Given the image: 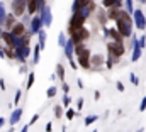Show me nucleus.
Wrapping results in <instances>:
<instances>
[{"instance_id":"39448f33","label":"nucleus","mask_w":146,"mask_h":132,"mask_svg":"<svg viewBox=\"0 0 146 132\" xmlns=\"http://www.w3.org/2000/svg\"><path fill=\"white\" fill-rule=\"evenodd\" d=\"M109 51L110 54H114V56H122L124 54V46L121 44V42H110L109 44Z\"/></svg>"},{"instance_id":"473e14b6","label":"nucleus","mask_w":146,"mask_h":132,"mask_svg":"<svg viewBox=\"0 0 146 132\" xmlns=\"http://www.w3.org/2000/svg\"><path fill=\"white\" fill-rule=\"evenodd\" d=\"M19 100H21V92H17V93H15V98H14V103H19Z\"/></svg>"},{"instance_id":"f3484780","label":"nucleus","mask_w":146,"mask_h":132,"mask_svg":"<svg viewBox=\"0 0 146 132\" xmlns=\"http://www.w3.org/2000/svg\"><path fill=\"white\" fill-rule=\"evenodd\" d=\"M119 3L121 2H117V0H104V5L106 7H119Z\"/></svg>"},{"instance_id":"c9c22d12","label":"nucleus","mask_w":146,"mask_h":132,"mask_svg":"<svg viewBox=\"0 0 146 132\" xmlns=\"http://www.w3.org/2000/svg\"><path fill=\"white\" fill-rule=\"evenodd\" d=\"M131 81H133L134 85H138V78H136V75H131Z\"/></svg>"},{"instance_id":"f03ea898","label":"nucleus","mask_w":146,"mask_h":132,"mask_svg":"<svg viewBox=\"0 0 146 132\" xmlns=\"http://www.w3.org/2000/svg\"><path fill=\"white\" fill-rule=\"evenodd\" d=\"M70 34H72V41L75 44H78V42H82L83 39L88 37V31L83 26H80V27H70Z\"/></svg>"},{"instance_id":"bb28decb","label":"nucleus","mask_w":146,"mask_h":132,"mask_svg":"<svg viewBox=\"0 0 146 132\" xmlns=\"http://www.w3.org/2000/svg\"><path fill=\"white\" fill-rule=\"evenodd\" d=\"M39 51H41V49H39V46H37V48H34V63H37V61H39Z\"/></svg>"},{"instance_id":"412c9836","label":"nucleus","mask_w":146,"mask_h":132,"mask_svg":"<svg viewBox=\"0 0 146 132\" xmlns=\"http://www.w3.org/2000/svg\"><path fill=\"white\" fill-rule=\"evenodd\" d=\"M58 44H60L61 48H65V44H66V41H65V36H63V34H60V36H58Z\"/></svg>"},{"instance_id":"aec40b11","label":"nucleus","mask_w":146,"mask_h":132,"mask_svg":"<svg viewBox=\"0 0 146 132\" xmlns=\"http://www.w3.org/2000/svg\"><path fill=\"white\" fill-rule=\"evenodd\" d=\"M102 61H104V59H102V56H94V59H92V61H90V63H94V65H102Z\"/></svg>"},{"instance_id":"c756f323","label":"nucleus","mask_w":146,"mask_h":132,"mask_svg":"<svg viewBox=\"0 0 146 132\" xmlns=\"http://www.w3.org/2000/svg\"><path fill=\"white\" fill-rule=\"evenodd\" d=\"M70 102H72L70 97H68V95H65V98H63V105H65V107H68V105H70Z\"/></svg>"},{"instance_id":"20e7f679","label":"nucleus","mask_w":146,"mask_h":132,"mask_svg":"<svg viewBox=\"0 0 146 132\" xmlns=\"http://www.w3.org/2000/svg\"><path fill=\"white\" fill-rule=\"evenodd\" d=\"M51 20H53V15H51L49 7H42L41 9V22L46 24V27H49L51 26Z\"/></svg>"},{"instance_id":"423d86ee","label":"nucleus","mask_w":146,"mask_h":132,"mask_svg":"<svg viewBox=\"0 0 146 132\" xmlns=\"http://www.w3.org/2000/svg\"><path fill=\"white\" fill-rule=\"evenodd\" d=\"M26 9V0H14L12 2V10H14V15H21Z\"/></svg>"},{"instance_id":"79ce46f5","label":"nucleus","mask_w":146,"mask_h":132,"mask_svg":"<svg viewBox=\"0 0 146 132\" xmlns=\"http://www.w3.org/2000/svg\"><path fill=\"white\" fill-rule=\"evenodd\" d=\"M92 132H97V131H92Z\"/></svg>"},{"instance_id":"393cba45","label":"nucleus","mask_w":146,"mask_h":132,"mask_svg":"<svg viewBox=\"0 0 146 132\" xmlns=\"http://www.w3.org/2000/svg\"><path fill=\"white\" fill-rule=\"evenodd\" d=\"M54 95H56V88H54V86H51V88L48 90V97H49V98H53Z\"/></svg>"},{"instance_id":"4be33fe9","label":"nucleus","mask_w":146,"mask_h":132,"mask_svg":"<svg viewBox=\"0 0 146 132\" xmlns=\"http://www.w3.org/2000/svg\"><path fill=\"white\" fill-rule=\"evenodd\" d=\"M75 115H76V112H75V110H72V108L66 112V119H68V120H73V119H75Z\"/></svg>"},{"instance_id":"f704fd0d","label":"nucleus","mask_w":146,"mask_h":132,"mask_svg":"<svg viewBox=\"0 0 146 132\" xmlns=\"http://www.w3.org/2000/svg\"><path fill=\"white\" fill-rule=\"evenodd\" d=\"M37 119H39V115H34V117L31 119V122H29V124H31V125H33V124H36V122H37Z\"/></svg>"},{"instance_id":"a211bd4d","label":"nucleus","mask_w":146,"mask_h":132,"mask_svg":"<svg viewBox=\"0 0 146 132\" xmlns=\"http://www.w3.org/2000/svg\"><path fill=\"white\" fill-rule=\"evenodd\" d=\"M3 20H5V7L3 3H0V26L3 24Z\"/></svg>"},{"instance_id":"58836bf2","label":"nucleus","mask_w":146,"mask_h":132,"mask_svg":"<svg viewBox=\"0 0 146 132\" xmlns=\"http://www.w3.org/2000/svg\"><path fill=\"white\" fill-rule=\"evenodd\" d=\"M29 131V127H27V125H26V127H22V129H21V132H27Z\"/></svg>"},{"instance_id":"ddd939ff","label":"nucleus","mask_w":146,"mask_h":132,"mask_svg":"<svg viewBox=\"0 0 146 132\" xmlns=\"http://www.w3.org/2000/svg\"><path fill=\"white\" fill-rule=\"evenodd\" d=\"M41 17H34L33 19V22H31V32H37L39 29H41Z\"/></svg>"},{"instance_id":"1a4fd4ad","label":"nucleus","mask_w":146,"mask_h":132,"mask_svg":"<svg viewBox=\"0 0 146 132\" xmlns=\"http://www.w3.org/2000/svg\"><path fill=\"white\" fill-rule=\"evenodd\" d=\"M0 37H2V39H3L10 48H14V46H15V37H14L10 32H0Z\"/></svg>"},{"instance_id":"9b49d317","label":"nucleus","mask_w":146,"mask_h":132,"mask_svg":"<svg viewBox=\"0 0 146 132\" xmlns=\"http://www.w3.org/2000/svg\"><path fill=\"white\" fill-rule=\"evenodd\" d=\"M26 9L29 14H34L37 10V0H26Z\"/></svg>"},{"instance_id":"4c0bfd02","label":"nucleus","mask_w":146,"mask_h":132,"mask_svg":"<svg viewBox=\"0 0 146 132\" xmlns=\"http://www.w3.org/2000/svg\"><path fill=\"white\" fill-rule=\"evenodd\" d=\"M63 92H65V93H68V85H66V83L63 85Z\"/></svg>"},{"instance_id":"cd10ccee","label":"nucleus","mask_w":146,"mask_h":132,"mask_svg":"<svg viewBox=\"0 0 146 132\" xmlns=\"http://www.w3.org/2000/svg\"><path fill=\"white\" fill-rule=\"evenodd\" d=\"M126 7H127V12H133V0H126Z\"/></svg>"},{"instance_id":"a19ab883","label":"nucleus","mask_w":146,"mask_h":132,"mask_svg":"<svg viewBox=\"0 0 146 132\" xmlns=\"http://www.w3.org/2000/svg\"><path fill=\"white\" fill-rule=\"evenodd\" d=\"M139 2H141V3H145V2H146V0H139Z\"/></svg>"},{"instance_id":"4468645a","label":"nucleus","mask_w":146,"mask_h":132,"mask_svg":"<svg viewBox=\"0 0 146 132\" xmlns=\"http://www.w3.org/2000/svg\"><path fill=\"white\" fill-rule=\"evenodd\" d=\"M107 34H109V36L114 39V41H115V42H121V37H122V36H121V32H119L117 29H109V31H107Z\"/></svg>"},{"instance_id":"7c9ffc66","label":"nucleus","mask_w":146,"mask_h":132,"mask_svg":"<svg viewBox=\"0 0 146 132\" xmlns=\"http://www.w3.org/2000/svg\"><path fill=\"white\" fill-rule=\"evenodd\" d=\"M145 108H146V97L143 98V102H141V105H139V110H141V112H143Z\"/></svg>"},{"instance_id":"dca6fc26","label":"nucleus","mask_w":146,"mask_h":132,"mask_svg":"<svg viewBox=\"0 0 146 132\" xmlns=\"http://www.w3.org/2000/svg\"><path fill=\"white\" fill-rule=\"evenodd\" d=\"M37 32H39V49H42L44 42H46V32H42V31H37Z\"/></svg>"},{"instance_id":"f257e3e1","label":"nucleus","mask_w":146,"mask_h":132,"mask_svg":"<svg viewBox=\"0 0 146 132\" xmlns=\"http://www.w3.org/2000/svg\"><path fill=\"white\" fill-rule=\"evenodd\" d=\"M76 54H78V63L82 68H90V53H88V49H85L83 46H76Z\"/></svg>"},{"instance_id":"c85d7f7f","label":"nucleus","mask_w":146,"mask_h":132,"mask_svg":"<svg viewBox=\"0 0 146 132\" xmlns=\"http://www.w3.org/2000/svg\"><path fill=\"white\" fill-rule=\"evenodd\" d=\"M54 114H56V117L60 119V117H61V114H63V110H61V107H56V108H54Z\"/></svg>"},{"instance_id":"2f4dec72","label":"nucleus","mask_w":146,"mask_h":132,"mask_svg":"<svg viewBox=\"0 0 146 132\" xmlns=\"http://www.w3.org/2000/svg\"><path fill=\"white\" fill-rule=\"evenodd\" d=\"M76 107H78V110L83 107V98H78V102H76Z\"/></svg>"},{"instance_id":"72a5a7b5","label":"nucleus","mask_w":146,"mask_h":132,"mask_svg":"<svg viewBox=\"0 0 146 132\" xmlns=\"http://www.w3.org/2000/svg\"><path fill=\"white\" fill-rule=\"evenodd\" d=\"M117 90H119V92H124V85H122L121 81H117Z\"/></svg>"},{"instance_id":"ea45409f","label":"nucleus","mask_w":146,"mask_h":132,"mask_svg":"<svg viewBox=\"0 0 146 132\" xmlns=\"http://www.w3.org/2000/svg\"><path fill=\"white\" fill-rule=\"evenodd\" d=\"M2 125H3V119H0V127H2Z\"/></svg>"},{"instance_id":"0eeeda50","label":"nucleus","mask_w":146,"mask_h":132,"mask_svg":"<svg viewBox=\"0 0 146 132\" xmlns=\"http://www.w3.org/2000/svg\"><path fill=\"white\" fill-rule=\"evenodd\" d=\"M73 46H75V42H73V41H68V42L65 44V54H66V58L70 59V65H72V68L75 69V68H76V65L73 63Z\"/></svg>"},{"instance_id":"f8f14e48","label":"nucleus","mask_w":146,"mask_h":132,"mask_svg":"<svg viewBox=\"0 0 146 132\" xmlns=\"http://www.w3.org/2000/svg\"><path fill=\"white\" fill-rule=\"evenodd\" d=\"M10 34H12L14 37H21V36L24 34V26H22V24H15V26L12 27V32Z\"/></svg>"},{"instance_id":"6e6552de","label":"nucleus","mask_w":146,"mask_h":132,"mask_svg":"<svg viewBox=\"0 0 146 132\" xmlns=\"http://www.w3.org/2000/svg\"><path fill=\"white\" fill-rule=\"evenodd\" d=\"M134 22H136V27L138 29H145L146 27V19H145V15H143L141 10H136L134 12Z\"/></svg>"},{"instance_id":"6ab92c4d","label":"nucleus","mask_w":146,"mask_h":132,"mask_svg":"<svg viewBox=\"0 0 146 132\" xmlns=\"http://www.w3.org/2000/svg\"><path fill=\"white\" fill-rule=\"evenodd\" d=\"M97 119H99L97 115H90V117H87V119H85V125H90V124H94Z\"/></svg>"},{"instance_id":"e433bc0d","label":"nucleus","mask_w":146,"mask_h":132,"mask_svg":"<svg viewBox=\"0 0 146 132\" xmlns=\"http://www.w3.org/2000/svg\"><path fill=\"white\" fill-rule=\"evenodd\" d=\"M51 127H53L51 124H46V132H51Z\"/></svg>"},{"instance_id":"7ed1b4c3","label":"nucleus","mask_w":146,"mask_h":132,"mask_svg":"<svg viewBox=\"0 0 146 132\" xmlns=\"http://www.w3.org/2000/svg\"><path fill=\"white\" fill-rule=\"evenodd\" d=\"M117 31L121 32V36L129 37L131 36V20L129 19H117Z\"/></svg>"},{"instance_id":"9d476101","label":"nucleus","mask_w":146,"mask_h":132,"mask_svg":"<svg viewBox=\"0 0 146 132\" xmlns=\"http://www.w3.org/2000/svg\"><path fill=\"white\" fill-rule=\"evenodd\" d=\"M21 115H22V108H15V110H14V114H12V117H10V124H12V125H15V124L21 120Z\"/></svg>"},{"instance_id":"5701e85b","label":"nucleus","mask_w":146,"mask_h":132,"mask_svg":"<svg viewBox=\"0 0 146 132\" xmlns=\"http://www.w3.org/2000/svg\"><path fill=\"white\" fill-rule=\"evenodd\" d=\"M5 20H7L5 22L7 26H14V15H5Z\"/></svg>"},{"instance_id":"b1692460","label":"nucleus","mask_w":146,"mask_h":132,"mask_svg":"<svg viewBox=\"0 0 146 132\" xmlns=\"http://www.w3.org/2000/svg\"><path fill=\"white\" fill-rule=\"evenodd\" d=\"M33 83H34V73H31V75H29V80H27V88H31V86H33Z\"/></svg>"},{"instance_id":"a878e982","label":"nucleus","mask_w":146,"mask_h":132,"mask_svg":"<svg viewBox=\"0 0 146 132\" xmlns=\"http://www.w3.org/2000/svg\"><path fill=\"white\" fill-rule=\"evenodd\" d=\"M56 71H58L60 78H63V76H65V69H63V66H61V65H58V68H56Z\"/></svg>"},{"instance_id":"2eb2a0df","label":"nucleus","mask_w":146,"mask_h":132,"mask_svg":"<svg viewBox=\"0 0 146 132\" xmlns=\"http://www.w3.org/2000/svg\"><path fill=\"white\" fill-rule=\"evenodd\" d=\"M141 58V48H139V44L136 42L134 44V53H133V61H138Z\"/></svg>"}]
</instances>
